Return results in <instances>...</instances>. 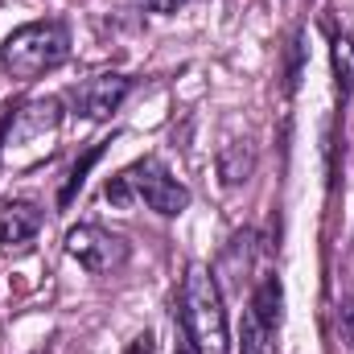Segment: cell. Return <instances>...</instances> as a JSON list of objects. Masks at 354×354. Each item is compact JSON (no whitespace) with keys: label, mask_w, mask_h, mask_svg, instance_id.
Masks as SVG:
<instances>
[{"label":"cell","mask_w":354,"mask_h":354,"mask_svg":"<svg viewBox=\"0 0 354 354\" xmlns=\"http://www.w3.org/2000/svg\"><path fill=\"white\" fill-rule=\"evenodd\" d=\"M181 330H185V346L194 354H227L231 351L223 292H218L214 272L206 264H189L185 276H181Z\"/></svg>","instance_id":"1"},{"label":"cell","mask_w":354,"mask_h":354,"mask_svg":"<svg viewBox=\"0 0 354 354\" xmlns=\"http://www.w3.org/2000/svg\"><path fill=\"white\" fill-rule=\"evenodd\" d=\"M71 58V33L62 21H29L12 29L0 46V62L12 79H37Z\"/></svg>","instance_id":"2"},{"label":"cell","mask_w":354,"mask_h":354,"mask_svg":"<svg viewBox=\"0 0 354 354\" xmlns=\"http://www.w3.org/2000/svg\"><path fill=\"white\" fill-rule=\"evenodd\" d=\"M124 177H128V185H132V198L145 202L149 210L165 214V218H177V214L189 206V189H185L161 161H153V157H145V161H136L132 169H124Z\"/></svg>","instance_id":"3"},{"label":"cell","mask_w":354,"mask_h":354,"mask_svg":"<svg viewBox=\"0 0 354 354\" xmlns=\"http://www.w3.org/2000/svg\"><path fill=\"white\" fill-rule=\"evenodd\" d=\"M66 252L71 260H79V268H87L91 276H111L128 264V243L95 223H83L66 235Z\"/></svg>","instance_id":"4"},{"label":"cell","mask_w":354,"mask_h":354,"mask_svg":"<svg viewBox=\"0 0 354 354\" xmlns=\"http://www.w3.org/2000/svg\"><path fill=\"white\" fill-rule=\"evenodd\" d=\"M132 79L128 75H95L83 87L71 91V103L83 120H107L111 111H120V103L128 99Z\"/></svg>","instance_id":"5"},{"label":"cell","mask_w":354,"mask_h":354,"mask_svg":"<svg viewBox=\"0 0 354 354\" xmlns=\"http://www.w3.org/2000/svg\"><path fill=\"white\" fill-rule=\"evenodd\" d=\"M37 231H41V210L33 202L0 206V248H29Z\"/></svg>","instance_id":"6"},{"label":"cell","mask_w":354,"mask_h":354,"mask_svg":"<svg viewBox=\"0 0 354 354\" xmlns=\"http://www.w3.org/2000/svg\"><path fill=\"white\" fill-rule=\"evenodd\" d=\"M252 174H256V149H252V140L223 145V153H218V177H223V185H243Z\"/></svg>","instance_id":"7"},{"label":"cell","mask_w":354,"mask_h":354,"mask_svg":"<svg viewBox=\"0 0 354 354\" xmlns=\"http://www.w3.org/2000/svg\"><path fill=\"white\" fill-rule=\"evenodd\" d=\"M330 62H334L338 87L354 91V37L351 33H334V41H330Z\"/></svg>","instance_id":"8"},{"label":"cell","mask_w":354,"mask_h":354,"mask_svg":"<svg viewBox=\"0 0 354 354\" xmlns=\"http://www.w3.org/2000/svg\"><path fill=\"white\" fill-rule=\"evenodd\" d=\"M252 309H256V317L264 322L268 330L280 326V280H276V276H264V280H260V288H256V297H252Z\"/></svg>","instance_id":"9"},{"label":"cell","mask_w":354,"mask_h":354,"mask_svg":"<svg viewBox=\"0 0 354 354\" xmlns=\"http://www.w3.org/2000/svg\"><path fill=\"white\" fill-rule=\"evenodd\" d=\"M107 145H111V140H99V145H91L87 157H83V161H75V169L66 174V185H62V194H58V202H62V206H71V198L83 189V181H87V169L95 165V161H99V157H103V149H107Z\"/></svg>","instance_id":"10"},{"label":"cell","mask_w":354,"mask_h":354,"mask_svg":"<svg viewBox=\"0 0 354 354\" xmlns=\"http://www.w3.org/2000/svg\"><path fill=\"white\" fill-rule=\"evenodd\" d=\"M276 330H268L264 322L256 317V309L248 305V313H243V342H239V351L243 354H268V338H272Z\"/></svg>","instance_id":"11"},{"label":"cell","mask_w":354,"mask_h":354,"mask_svg":"<svg viewBox=\"0 0 354 354\" xmlns=\"http://www.w3.org/2000/svg\"><path fill=\"white\" fill-rule=\"evenodd\" d=\"M107 202H115V206H132L136 198H132V185H128V177L115 174L107 181Z\"/></svg>","instance_id":"12"},{"label":"cell","mask_w":354,"mask_h":354,"mask_svg":"<svg viewBox=\"0 0 354 354\" xmlns=\"http://www.w3.org/2000/svg\"><path fill=\"white\" fill-rule=\"evenodd\" d=\"M338 326H342V338L354 346V292L342 301V313H338Z\"/></svg>","instance_id":"13"},{"label":"cell","mask_w":354,"mask_h":354,"mask_svg":"<svg viewBox=\"0 0 354 354\" xmlns=\"http://www.w3.org/2000/svg\"><path fill=\"white\" fill-rule=\"evenodd\" d=\"M145 4H149L153 12H177V8H181L185 0H145Z\"/></svg>","instance_id":"14"},{"label":"cell","mask_w":354,"mask_h":354,"mask_svg":"<svg viewBox=\"0 0 354 354\" xmlns=\"http://www.w3.org/2000/svg\"><path fill=\"white\" fill-rule=\"evenodd\" d=\"M177 354H189V346H177Z\"/></svg>","instance_id":"15"},{"label":"cell","mask_w":354,"mask_h":354,"mask_svg":"<svg viewBox=\"0 0 354 354\" xmlns=\"http://www.w3.org/2000/svg\"><path fill=\"white\" fill-rule=\"evenodd\" d=\"M0 140H4V128H0Z\"/></svg>","instance_id":"16"}]
</instances>
